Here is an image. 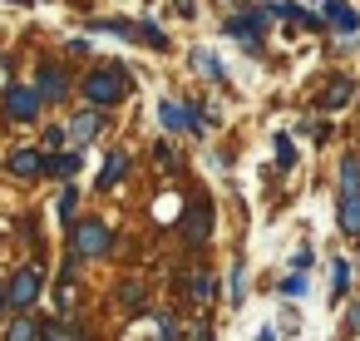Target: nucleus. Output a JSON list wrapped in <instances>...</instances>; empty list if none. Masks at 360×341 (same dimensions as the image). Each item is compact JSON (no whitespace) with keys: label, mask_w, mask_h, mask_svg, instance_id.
Returning <instances> with one entry per match:
<instances>
[{"label":"nucleus","mask_w":360,"mask_h":341,"mask_svg":"<svg viewBox=\"0 0 360 341\" xmlns=\"http://www.w3.org/2000/svg\"><path fill=\"white\" fill-rule=\"evenodd\" d=\"M198 70H202V75H212V80H222V65H217L207 50H198Z\"/></svg>","instance_id":"6ab92c4d"},{"label":"nucleus","mask_w":360,"mask_h":341,"mask_svg":"<svg viewBox=\"0 0 360 341\" xmlns=\"http://www.w3.org/2000/svg\"><path fill=\"white\" fill-rule=\"evenodd\" d=\"M139 35H143V40H148V45H153V50H163V45H168V40H163V30H153V25H143V30H139Z\"/></svg>","instance_id":"412c9836"},{"label":"nucleus","mask_w":360,"mask_h":341,"mask_svg":"<svg viewBox=\"0 0 360 341\" xmlns=\"http://www.w3.org/2000/svg\"><path fill=\"white\" fill-rule=\"evenodd\" d=\"M355 198H360V163L345 159L340 163V203H355Z\"/></svg>","instance_id":"0eeeda50"},{"label":"nucleus","mask_w":360,"mask_h":341,"mask_svg":"<svg viewBox=\"0 0 360 341\" xmlns=\"http://www.w3.org/2000/svg\"><path fill=\"white\" fill-rule=\"evenodd\" d=\"M345 326H360V306H350V316H345Z\"/></svg>","instance_id":"bb28decb"},{"label":"nucleus","mask_w":360,"mask_h":341,"mask_svg":"<svg viewBox=\"0 0 360 341\" xmlns=\"http://www.w3.org/2000/svg\"><path fill=\"white\" fill-rule=\"evenodd\" d=\"M281 292H286V297H301V292H306V277H301V272H296V277H286V287H281Z\"/></svg>","instance_id":"5701e85b"},{"label":"nucleus","mask_w":360,"mask_h":341,"mask_svg":"<svg viewBox=\"0 0 360 341\" xmlns=\"http://www.w3.org/2000/svg\"><path fill=\"white\" fill-rule=\"evenodd\" d=\"M40 287H45V272H40V267H20V272H15V282H11V292H6V302L25 311V306L40 297Z\"/></svg>","instance_id":"20e7f679"},{"label":"nucleus","mask_w":360,"mask_h":341,"mask_svg":"<svg viewBox=\"0 0 360 341\" xmlns=\"http://www.w3.org/2000/svg\"><path fill=\"white\" fill-rule=\"evenodd\" d=\"M183 341H212V331H207V326H188Z\"/></svg>","instance_id":"393cba45"},{"label":"nucleus","mask_w":360,"mask_h":341,"mask_svg":"<svg viewBox=\"0 0 360 341\" xmlns=\"http://www.w3.org/2000/svg\"><path fill=\"white\" fill-rule=\"evenodd\" d=\"M114 247V232L99 218H79L75 223V257H104Z\"/></svg>","instance_id":"f03ea898"},{"label":"nucleus","mask_w":360,"mask_h":341,"mask_svg":"<svg viewBox=\"0 0 360 341\" xmlns=\"http://www.w3.org/2000/svg\"><path fill=\"white\" fill-rule=\"evenodd\" d=\"M15 6H20V0H15Z\"/></svg>","instance_id":"cd10ccee"},{"label":"nucleus","mask_w":360,"mask_h":341,"mask_svg":"<svg viewBox=\"0 0 360 341\" xmlns=\"http://www.w3.org/2000/svg\"><path fill=\"white\" fill-rule=\"evenodd\" d=\"M40 94H45V99H65V75H60L55 65L40 70Z\"/></svg>","instance_id":"4468645a"},{"label":"nucleus","mask_w":360,"mask_h":341,"mask_svg":"<svg viewBox=\"0 0 360 341\" xmlns=\"http://www.w3.org/2000/svg\"><path fill=\"white\" fill-rule=\"evenodd\" d=\"M65 134H70V139H75V144H89V139H94V134H99V114H75V119H70V129H65Z\"/></svg>","instance_id":"1a4fd4ad"},{"label":"nucleus","mask_w":360,"mask_h":341,"mask_svg":"<svg viewBox=\"0 0 360 341\" xmlns=\"http://www.w3.org/2000/svg\"><path fill=\"white\" fill-rule=\"evenodd\" d=\"M84 94H89V104H119L124 94H129V80H124V70H94L89 80H84Z\"/></svg>","instance_id":"f257e3e1"},{"label":"nucleus","mask_w":360,"mask_h":341,"mask_svg":"<svg viewBox=\"0 0 360 341\" xmlns=\"http://www.w3.org/2000/svg\"><path fill=\"white\" fill-rule=\"evenodd\" d=\"M70 213H75V188H65V193H60V218L70 223Z\"/></svg>","instance_id":"4be33fe9"},{"label":"nucleus","mask_w":360,"mask_h":341,"mask_svg":"<svg viewBox=\"0 0 360 341\" xmlns=\"http://www.w3.org/2000/svg\"><path fill=\"white\" fill-rule=\"evenodd\" d=\"M276 159H281V163H286V168H291V163H296V149H291V139H286V134H281V139H276Z\"/></svg>","instance_id":"aec40b11"},{"label":"nucleus","mask_w":360,"mask_h":341,"mask_svg":"<svg viewBox=\"0 0 360 341\" xmlns=\"http://www.w3.org/2000/svg\"><path fill=\"white\" fill-rule=\"evenodd\" d=\"M326 16H330V25H335V30H345V35H350V30L360 25V16H355V11L345 6V0H330V6H326Z\"/></svg>","instance_id":"9b49d317"},{"label":"nucleus","mask_w":360,"mask_h":341,"mask_svg":"<svg viewBox=\"0 0 360 341\" xmlns=\"http://www.w3.org/2000/svg\"><path fill=\"white\" fill-rule=\"evenodd\" d=\"M345 282H350V272H345V262H335V297L345 292Z\"/></svg>","instance_id":"a878e982"},{"label":"nucleus","mask_w":360,"mask_h":341,"mask_svg":"<svg viewBox=\"0 0 360 341\" xmlns=\"http://www.w3.org/2000/svg\"><path fill=\"white\" fill-rule=\"evenodd\" d=\"M6 114H11L15 124H30V119L40 114V89H30V85H11V89H6Z\"/></svg>","instance_id":"7ed1b4c3"},{"label":"nucleus","mask_w":360,"mask_h":341,"mask_svg":"<svg viewBox=\"0 0 360 341\" xmlns=\"http://www.w3.org/2000/svg\"><path fill=\"white\" fill-rule=\"evenodd\" d=\"M124 168H129V159H124V154H109V159H104V173H99V188L119 183V178H124Z\"/></svg>","instance_id":"dca6fc26"},{"label":"nucleus","mask_w":360,"mask_h":341,"mask_svg":"<svg viewBox=\"0 0 360 341\" xmlns=\"http://www.w3.org/2000/svg\"><path fill=\"white\" fill-rule=\"evenodd\" d=\"M6 168H11L15 178H40V173H45V154H35V149H15V154L6 159Z\"/></svg>","instance_id":"39448f33"},{"label":"nucleus","mask_w":360,"mask_h":341,"mask_svg":"<svg viewBox=\"0 0 360 341\" xmlns=\"http://www.w3.org/2000/svg\"><path fill=\"white\" fill-rule=\"evenodd\" d=\"M340 228H345L350 237H360V198H355V203H340Z\"/></svg>","instance_id":"f3484780"},{"label":"nucleus","mask_w":360,"mask_h":341,"mask_svg":"<svg viewBox=\"0 0 360 341\" xmlns=\"http://www.w3.org/2000/svg\"><path fill=\"white\" fill-rule=\"evenodd\" d=\"M188 297H193V302H202V306H207V302H212V297H217V282H212V277H207V272H193V277H188Z\"/></svg>","instance_id":"ddd939ff"},{"label":"nucleus","mask_w":360,"mask_h":341,"mask_svg":"<svg viewBox=\"0 0 360 341\" xmlns=\"http://www.w3.org/2000/svg\"><path fill=\"white\" fill-rule=\"evenodd\" d=\"M207 232H212V208H207V203H193V213H188V223H183V237H188V242H207Z\"/></svg>","instance_id":"423d86ee"},{"label":"nucleus","mask_w":360,"mask_h":341,"mask_svg":"<svg viewBox=\"0 0 360 341\" xmlns=\"http://www.w3.org/2000/svg\"><path fill=\"white\" fill-rule=\"evenodd\" d=\"M45 173H50V178H70V173H79V154H60V159H45Z\"/></svg>","instance_id":"2eb2a0df"},{"label":"nucleus","mask_w":360,"mask_h":341,"mask_svg":"<svg viewBox=\"0 0 360 341\" xmlns=\"http://www.w3.org/2000/svg\"><path fill=\"white\" fill-rule=\"evenodd\" d=\"M350 99H355V85H350V80H335V85L321 94V104H326V109H345Z\"/></svg>","instance_id":"f8f14e48"},{"label":"nucleus","mask_w":360,"mask_h":341,"mask_svg":"<svg viewBox=\"0 0 360 341\" xmlns=\"http://www.w3.org/2000/svg\"><path fill=\"white\" fill-rule=\"evenodd\" d=\"M158 119H163V129H173V134H178V129H193V109H178V104H168V99L158 104Z\"/></svg>","instance_id":"6e6552de"},{"label":"nucleus","mask_w":360,"mask_h":341,"mask_svg":"<svg viewBox=\"0 0 360 341\" xmlns=\"http://www.w3.org/2000/svg\"><path fill=\"white\" fill-rule=\"evenodd\" d=\"M65 139H70V134H65V129H45V149H60V144H65Z\"/></svg>","instance_id":"b1692460"},{"label":"nucleus","mask_w":360,"mask_h":341,"mask_svg":"<svg viewBox=\"0 0 360 341\" xmlns=\"http://www.w3.org/2000/svg\"><path fill=\"white\" fill-rule=\"evenodd\" d=\"M40 341H84V331L75 321H45L40 326Z\"/></svg>","instance_id":"9d476101"},{"label":"nucleus","mask_w":360,"mask_h":341,"mask_svg":"<svg viewBox=\"0 0 360 341\" xmlns=\"http://www.w3.org/2000/svg\"><path fill=\"white\" fill-rule=\"evenodd\" d=\"M35 336H40V326H30V321H15L6 331V341H35Z\"/></svg>","instance_id":"a211bd4d"}]
</instances>
